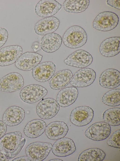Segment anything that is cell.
<instances>
[{
  "label": "cell",
  "instance_id": "24",
  "mask_svg": "<svg viewBox=\"0 0 120 161\" xmlns=\"http://www.w3.org/2000/svg\"><path fill=\"white\" fill-rule=\"evenodd\" d=\"M78 91L75 87L64 88L58 93L56 97V101L60 107H65L73 104L78 96Z\"/></svg>",
  "mask_w": 120,
  "mask_h": 161
},
{
  "label": "cell",
  "instance_id": "37",
  "mask_svg": "<svg viewBox=\"0 0 120 161\" xmlns=\"http://www.w3.org/2000/svg\"><path fill=\"white\" fill-rule=\"evenodd\" d=\"M49 161H63L60 159H54L49 160Z\"/></svg>",
  "mask_w": 120,
  "mask_h": 161
},
{
  "label": "cell",
  "instance_id": "10",
  "mask_svg": "<svg viewBox=\"0 0 120 161\" xmlns=\"http://www.w3.org/2000/svg\"><path fill=\"white\" fill-rule=\"evenodd\" d=\"M93 61V57L89 53L83 50H79L69 55L64 62L68 66L83 68L90 65Z\"/></svg>",
  "mask_w": 120,
  "mask_h": 161
},
{
  "label": "cell",
  "instance_id": "28",
  "mask_svg": "<svg viewBox=\"0 0 120 161\" xmlns=\"http://www.w3.org/2000/svg\"><path fill=\"white\" fill-rule=\"evenodd\" d=\"M103 119L105 122L112 126L120 125V108L115 107L105 110L103 113Z\"/></svg>",
  "mask_w": 120,
  "mask_h": 161
},
{
  "label": "cell",
  "instance_id": "22",
  "mask_svg": "<svg viewBox=\"0 0 120 161\" xmlns=\"http://www.w3.org/2000/svg\"><path fill=\"white\" fill-rule=\"evenodd\" d=\"M73 76L71 71L69 69L60 71L55 74L49 80V83L52 89L59 90L67 85Z\"/></svg>",
  "mask_w": 120,
  "mask_h": 161
},
{
  "label": "cell",
  "instance_id": "20",
  "mask_svg": "<svg viewBox=\"0 0 120 161\" xmlns=\"http://www.w3.org/2000/svg\"><path fill=\"white\" fill-rule=\"evenodd\" d=\"M120 37H112L106 38L101 43L99 47L100 54L106 57L116 56L120 52Z\"/></svg>",
  "mask_w": 120,
  "mask_h": 161
},
{
  "label": "cell",
  "instance_id": "11",
  "mask_svg": "<svg viewBox=\"0 0 120 161\" xmlns=\"http://www.w3.org/2000/svg\"><path fill=\"white\" fill-rule=\"evenodd\" d=\"M96 76V72L93 69L89 68H83L75 73L72 76L70 83L75 87H86L94 82Z\"/></svg>",
  "mask_w": 120,
  "mask_h": 161
},
{
  "label": "cell",
  "instance_id": "15",
  "mask_svg": "<svg viewBox=\"0 0 120 161\" xmlns=\"http://www.w3.org/2000/svg\"><path fill=\"white\" fill-rule=\"evenodd\" d=\"M22 47L18 45L5 47L0 49V66L11 65L15 63L22 55Z\"/></svg>",
  "mask_w": 120,
  "mask_h": 161
},
{
  "label": "cell",
  "instance_id": "16",
  "mask_svg": "<svg viewBox=\"0 0 120 161\" xmlns=\"http://www.w3.org/2000/svg\"><path fill=\"white\" fill-rule=\"evenodd\" d=\"M76 148L73 140L66 137L63 138L56 141L52 146V151L56 156L63 157L73 153Z\"/></svg>",
  "mask_w": 120,
  "mask_h": 161
},
{
  "label": "cell",
  "instance_id": "27",
  "mask_svg": "<svg viewBox=\"0 0 120 161\" xmlns=\"http://www.w3.org/2000/svg\"><path fill=\"white\" fill-rule=\"evenodd\" d=\"M89 3V0H66L64 2L63 6L66 11L76 13L85 11Z\"/></svg>",
  "mask_w": 120,
  "mask_h": 161
},
{
  "label": "cell",
  "instance_id": "19",
  "mask_svg": "<svg viewBox=\"0 0 120 161\" xmlns=\"http://www.w3.org/2000/svg\"><path fill=\"white\" fill-rule=\"evenodd\" d=\"M99 83L102 87L109 89L117 87L120 85V73L117 70L109 68L103 71L99 79Z\"/></svg>",
  "mask_w": 120,
  "mask_h": 161
},
{
  "label": "cell",
  "instance_id": "36",
  "mask_svg": "<svg viewBox=\"0 0 120 161\" xmlns=\"http://www.w3.org/2000/svg\"><path fill=\"white\" fill-rule=\"evenodd\" d=\"M0 161H9L8 157L3 153V152L0 150Z\"/></svg>",
  "mask_w": 120,
  "mask_h": 161
},
{
  "label": "cell",
  "instance_id": "14",
  "mask_svg": "<svg viewBox=\"0 0 120 161\" xmlns=\"http://www.w3.org/2000/svg\"><path fill=\"white\" fill-rule=\"evenodd\" d=\"M62 5L55 0H41L35 6L36 14L41 17H51L56 14L61 9Z\"/></svg>",
  "mask_w": 120,
  "mask_h": 161
},
{
  "label": "cell",
  "instance_id": "13",
  "mask_svg": "<svg viewBox=\"0 0 120 161\" xmlns=\"http://www.w3.org/2000/svg\"><path fill=\"white\" fill-rule=\"evenodd\" d=\"M42 56L35 52H27L22 54L15 63L16 67L23 71L32 70L41 62Z\"/></svg>",
  "mask_w": 120,
  "mask_h": 161
},
{
  "label": "cell",
  "instance_id": "26",
  "mask_svg": "<svg viewBox=\"0 0 120 161\" xmlns=\"http://www.w3.org/2000/svg\"><path fill=\"white\" fill-rule=\"evenodd\" d=\"M106 154L102 150L97 148H91L82 152L79 155L78 161H102Z\"/></svg>",
  "mask_w": 120,
  "mask_h": 161
},
{
  "label": "cell",
  "instance_id": "8",
  "mask_svg": "<svg viewBox=\"0 0 120 161\" xmlns=\"http://www.w3.org/2000/svg\"><path fill=\"white\" fill-rule=\"evenodd\" d=\"M60 109L57 101L51 98L44 99L37 105L36 112L41 118L48 119L52 118L57 114Z\"/></svg>",
  "mask_w": 120,
  "mask_h": 161
},
{
  "label": "cell",
  "instance_id": "2",
  "mask_svg": "<svg viewBox=\"0 0 120 161\" xmlns=\"http://www.w3.org/2000/svg\"><path fill=\"white\" fill-rule=\"evenodd\" d=\"M87 39L86 32L81 27L77 25L72 26L64 33L63 41L64 45L71 49L80 48L86 43Z\"/></svg>",
  "mask_w": 120,
  "mask_h": 161
},
{
  "label": "cell",
  "instance_id": "29",
  "mask_svg": "<svg viewBox=\"0 0 120 161\" xmlns=\"http://www.w3.org/2000/svg\"><path fill=\"white\" fill-rule=\"evenodd\" d=\"M102 102L111 106H116L120 105V89H114L105 93L102 97Z\"/></svg>",
  "mask_w": 120,
  "mask_h": 161
},
{
  "label": "cell",
  "instance_id": "21",
  "mask_svg": "<svg viewBox=\"0 0 120 161\" xmlns=\"http://www.w3.org/2000/svg\"><path fill=\"white\" fill-rule=\"evenodd\" d=\"M68 130V127L64 122L56 121L49 123L46 127L45 132L48 139L57 140L64 137Z\"/></svg>",
  "mask_w": 120,
  "mask_h": 161
},
{
  "label": "cell",
  "instance_id": "6",
  "mask_svg": "<svg viewBox=\"0 0 120 161\" xmlns=\"http://www.w3.org/2000/svg\"><path fill=\"white\" fill-rule=\"evenodd\" d=\"M48 91L42 86L37 84L28 85L21 91L19 96L23 102L28 104L36 102L47 94Z\"/></svg>",
  "mask_w": 120,
  "mask_h": 161
},
{
  "label": "cell",
  "instance_id": "33",
  "mask_svg": "<svg viewBox=\"0 0 120 161\" xmlns=\"http://www.w3.org/2000/svg\"><path fill=\"white\" fill-rule=\"evenodd\" d=\"M7 130L6 125L3 121L0 120V138L5 134Z\"/></svg>",
  "mask_w": 120,
  "mask_h": 161
},
{
  "label": "cell",
  "instance_id": "3",
  "mask_svg": "<svg viewBox=\"0 0 120 161\" xmlns=\"http://www.w3.org/2000/svg\"><path fill=\"white\" fill-rule=\"evenodd\" d=\"M119 17L115 13L106 11L101 12L95 17L93 23V27L101 31H108L114 29L117 26Z\"/></svg>",
  "mask_w": 120,
  "mask_h": 161
},
{
  "label": "cell",
  "instance_id": "30",
  "mask_svg": "<svg viewBox=\"0 0 120 161\" xmlns=\"http://www.w3.org/2000/svg\"><path fill=\"white\" fill-rule=\"evenodd\" d=\"M108 145L117 148H120V130L114 132L107 141Z\"/></svg>",
  "mask_w": 120,
  "mask_h": 161
},
{
  "label": "cell",
  "instance_id": "12",
  "mask_svg": "<svg viewBox=\"0 0 120 161\" xmlns=\"http://www.w3.org/2000/svg\"><path fill=\"white\" fill-rule=\"evenodd\" d=\"M56 68V65L52 61L41 63L32 69V75L38 81L46 82L49 80L54 75Z\"/></svg>",
  "mask_w": 120,
  "mask_h": 161
},
{
  "label": "cell",
  "instance_id": "31",
  "mask_svg": "<svg viewBox=\"0 0 120 161\" xmlns=\"http://www.w3.org/2000/svg\"><path fill=\"white\" fill-rule=\"evenodd\" d=\"M8 31L4 28H0V48L3 46L7 42L8 38Z\"/></svg>",
  "mask_w": 120,
  "mask_h": 161
},
{
  "label": "cell",
  "instance_id": "23",
  "mask_svg": "<svg viewBox=\"0 0 120 161\" xmlns=\"http://www.w3.org/2000/svg\"><path fill=\"white\" fill-rule=\"evenodd\" d=\"M62 42L61 36L57 34L53 33L43 36L40 44L41 48L44 51L47 53H52L59 49Z\"/></svg>",
  "mask_w": 120,
  "mask_h": 161
},
{
  "label": "cell",
  "instance_id": "25",
  "mask_svg": "<svg viewBox=\"0 0 120 161\" xmlns=\"http://www.w3.org/2000/svg\"><path fill=\"white\" fill-rule=\"evenodd\" d=\"M46 127V123L43 120L38 119H33L26 125L24 129V133L28 138H36L44 133Z\"/></svg>",
  "mask_w": 120,
  "mask_h": 161
},
{
  "label": "cell",
  "instance_id": "35",
  "mask_svg": "<svg viewBox=\"0 0 120 161\" xmlns=\"http://www.w3.org/2000/svg\"><path fill=\"white\" fill-rule=\"evenodd\" d=\"M12 161H31L27 156H23L17 157L12 160Z\"/></svg>",
  "mask_w": 120,
  "mask_h": 161
},
{
  "label": "cell",
  "instance_id": "5",
  "mask_svg": "<svg viewBox=\"0 0 120 161\" xmlns=\"http://www.w3.org/2000/svg\"><path fill=\"white\" fill-rule=\"evenodd\" d=\"M94 116V111L87 106H82L76 107L71 111L70 118L71 123L75 126L82 127L90 123Z\"/></svg>",
  "mask_w": 120,
  "mask_h": 161
},
{
  "label": "cell",
  "instance_id": "34",
  "mask_svg": "<svg viewBox=\"0 0 120 161\" xmlns=\"http://www.w3.org/2000/svg\"><path fill=\"white\" fill-rule=\"evenodd\" d=\"M31 48L35 52H36L40 50L41 49L40 43L38 42H34Z\"/></svg>",
  "mask_w": 120,
  "mask_h": 161
},
{
  "label": "cell",
  "instance_id": "17",
  "mask_svg": "<svg viewBox=\"0 0 120 161\" xmlns=\"http://www.w3.org/2000/svg\"><path fill=\"white\" fill-rule=\"evenodd\" d=\"M60 23L59 20L54 17L43 18L36 24L35 32L37 34L41 36L53 33L57 30Z\"/></svg>",
  "mask_w": 120,
  "mask_h": 161
},
{
  "label": "cell",
  "instance_id": "9",
  "mask_svg": "<svg viewBox=\"0 0 120 161\" xmlns=\"http://www.w3.org/2000/svg\"><path fill=\"white\" fill-rule=\"evenodd\" d=\"M111 127L108 124L103 122L94 123L86 130L84 134L88 138L93 140L100 141L107 138L111 132Z\"/></svg>",
  "mask_w": 120,
  "mask_h": 161
},
{
  "label": "cell",
  "instance_id": "1",
  "mask_svg": "<svg viewBox=\"0 0 120 161\" xmlns=\"http://www.w3.org/2000/svg\"><path fill=\"white\" fill-rule=\"evenodd\" d=\"M26 142L20 131L8 132L0 138V149L8 159H12L19 153Z\"/></svg>",
  "mask_w": 120,
  "mask_h": 161
},
{
  "label": "cell",
  "instance_id": "32",
  "mask_svg": "<svg viewBox=\"0 0 120 161\" xmlns=\"http://www.w3.org/2000/svg\"><path fill=\"white\" fill-rule=\"evenodd\" d=\"M120 0H107L106 1L108 5L119 10H120Z\"/></svg>",
  "mask_w": 120,
  "mask_h": 161
},
{
  "label": "cell",
  "instance_id": "4",
  "mask_svg": "<svg viewBox=\"0 0 120 161\" xmlns=\"http://www.w3.org/2000/svg\"><path fill=\"white\" fill-rule=\"evenodd\" d=\"M52 146V144L49 143L34 142L26 147V153L31 161H42L48 156Z\"/></svg>",
  "mask_w": 120,
  "mask_h": 161
},
{
  "label": "cell",
  "instance_id": "7",
  "mask_svg": "<svg viewBox=\"0 0 120 161\" xmlns=\"http://www.w3.org/2000/svg\"><path fill=\"white\" fill-rule=\"evenodd\" d=\"M24 84L22 76L17 72H12L6 75L0 79V91L13 92L20 90Z\"/></svg>",
  "mask_w": 120,
  "mask_h": 161
},
{
  "label": "cell",
  "instance_id": "18",
  "mask_svg": "<svg viewBox=\"0 0 120 161\" xmlns=\"http://www.w3.org/2000/svg\"><path fill=\"white\" fill-rule=\"evenodd\" d=\"M25 110L20 107L11 106L4 112L2 118L3 121L9 126H14L20 124L25 117Z\"/></svg>",
  "mask_w": 120,
  "mask_h": 161
}]
</instances>
